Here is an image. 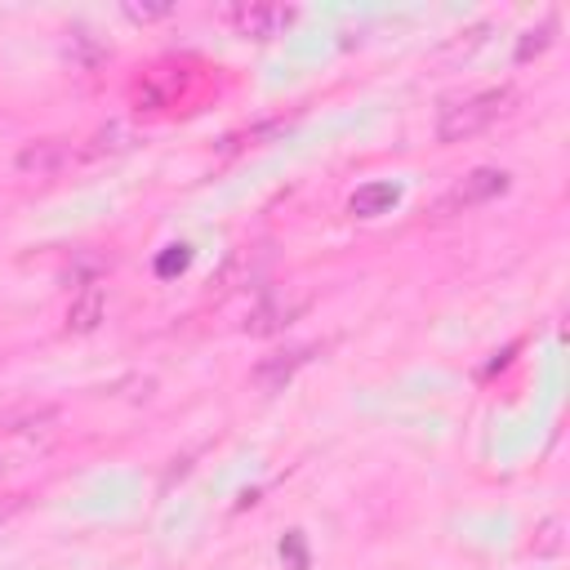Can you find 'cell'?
Returning a JSON list of instances; mask_svg holds the SVG:
<instances>
[{
  "label": "cell",
  "mask_w": 570,
  "mask_h": 570,
  "mask_svg": "<svg viewBox=\"0 0 570 570\" xmlns=\"http://www.w3.org/2000/svg\"><path fill=\"white\" fill-rule=\"evenodd\" d=\"M512 102V89H481V94H468V98H450L436 116V138L441 142H463L472 134H481L490 120H499Z\"/></svg>",
  "instance_id": "obj_1"
},
{
  "label": "cell",
  "mask_w": 570,
  "mask_h": 570,
  "mask_svg": "<svg viewBox=\"0 0 570 570\" xmlns=\"http://www.w3.org/2000/svg\"><path fill=\"white\" fill-rule=\"evenodd\" d=\"M508 169H494V165H481V169H472V174H463L441 200H436V214L445 218V214H463V209H472V205H485L490 196H503L508 191Z\"/></svg>",
  "instance_id": "obj_2"
},
{
  "label": "cell",
  "mask_w": 570,
  "mask_h": 570,
  "mask_svg": "<svg viewBox=\"0 0 570 570\" xmlns=\"http://www.w3.org/2000/svg\"><path fill=\"white\" fill-rule=\"evenodd\" d=\"M307 303H312V289H272L249 312V334H276V330H285Z\"/></svg>",
  "instance_id": "obj_3"
},
{
  "label": "cell",
  "mask_w": 570,
  "mask_h": 570,
  "mask_svg": "<svg viewBox=\"0 0 570 570\" xmlns=\"http://www.w3.org/2000/svg\"><path fill=\"white\" fill-rule=\"evenodd\" d=\"M76 160V151H71V142L67 138H36V142H27L22 151H18V174H27V178H53V174H62L67 165Z\"/></svg>",
  "instance_id": "obj_4"
},
{
  "label": "cell",
  "mask_w": 570,
  "mask_h": 570,
  "mask_svg": "<svg viewBox=\"0 0 570 570\" xmlns=\"http://www.w3.org/2000/svg\"><path fill=\"white\" fill-rule=\"evenodd\" d=\"M227 22L240 31V36H254V40H267V36H276V31H285L289 22H294V9H285V4H236V9H227Z\"/></svg>",
  "instance_id": "obj_5"
},
{
  "label": "cell",
  "mask_w": 570,
  "mask_h": 570,
  "mask_svg": "<svg viewBox=\"0 0 570 570\" xmlns=\"http://www.w3.org/2000/svg\"><path fill=\"white\" fill-rule=\"evenodd\" d=\"M307 356H312V347H285V352H272V356H263V361L254 365L249 379H254L263 392H276V387H285V383L294 379L298 365H307Z\"/></svg>",
  "instance_id": "obj_6"
},
{
  "label": "cell",
  "mask_w": 570,
  "mask_h": 570,
  "mask_svg": "<svg viewBox=\"0 0 570 570\" xmlns=\"http://www.w3.org/2000/svg\"><path fill=\"white\" fill-rule=\"evenodd\" d=\"M102 316H107V294H102V285H85V289L71 298V307H67V330H71V334H94V330L102 325Z\"/></svg>",
  "instance_id": "obj_7"
},
{
  "label": "cell",
  "mask_w": 570,
  "mask_h": 570,
  "mask_svg": "<svg viewBox=\"0 0 570 570\" xmlns=\"http://www.w3.org/2000/svg\"><path fill=\"white\" fill-rule=\"evenodd\" d=\"M396 200H401V191H396L392 183H365V187L352 191L347 209H352L356 218H379V214H387Z\"/></svg>",
  "instance_id": "obj_8"
},
{
  "label": "cell",
  "mask_w": 570,
  "mask_h": 570,
  "mask_svg": "<svg viewBox=\"0 0 570 570\" xmlns=\"http://www.w3.org/2000/svg\"><path fill=\"white\" fill-rule=\"evenodd\" d=\"M552 31H557V18H543L539 27H530L521 40H517V62H530L534 53H543L552 45Z\"/></svg>",
  "instance_id": "obj_9"
},
{
  "label": "cell",
  "mask_w": 570,
  "mask_h": 570,
  "mask_svg": "<svg viewBox=\"0 0 570 570\" xmlns=\"http://www.w3.org/2000/svg\"><path fill=\"white\" fill-rule=\"evenodd\" d=\"M125 147H129V129L125 125H107V129H98L89 138L85 156H107V151H125Z\"/></svg>",
  "instance_id": "obj_10"
},
{
  "label": "cell",
  "mask_w": 570,
  "mask_h": 570,
  "mask_svg": "<svg viewBox=\"0 0 570 570\" xmlns=\"http://www.w3.org/2000/svg\"><path fill=\"white\" fill-rule=\"evenodd\" d=\"M53 419H58L53 405H36V410H22V414H9L4 428H9V432H40V428L53 423Z\"/></svg>",
  "instance_id": "obj_11"
},
{
  "label": "cell",
  "mask_w": 570,
  "mask_h": 570,
  "mask_svg": "<svg viewBox=\"0 0 570 570\" xmlns=\"http://www.w3.org/2000/svg\"><path fill=\"white\" fill-rule=\"evenodd\" d=\"M557 548H561V517H548L534 530V552H557Z\"/></svg>",
  "instance_id": "obj_12"
},
{
  "label": "cell",
  "mask_w": 570,
  "mask_h": 570,
  "mask_svg": "<svg viewBox=\"0 0 570 570\" xmlns=\"http://www.w3.org/2000/svg\"><path fill=\"white\" fill-rule=\"evenodd\" d=\"M125 13H129L134 22H151V18H169L174 4H169V0H160V4H125Z\"/></svg>",
  "instance_id": "obj_13"
},
{
  "label": "cell",
  "mask_w": 570,
  "mask_h": 570,
  "mask_svg": "<svg viewBox=\"0 0 570 570\" xmlns=\"http://www.w3.org/2000/svg\"><path fill=\"white\" fill-rule=\"evenodd\" d=\"M281 557H289L294 570H307V552H303V539H298V534H289V539L281 543Z\"/></svg>",
  "instance_id": "obj_14"
},
{
  "label": "cell",
  "mask_w": 570,
  "mask_h": 570,
  "mask_svg": "<svg viewBox=\"0 0 570 570\" xmlns=\"http://www.w3.org/2000/svg\"><path fill=\"white\" fill-rule=\"evenodd\" d=\"M187 263V254H165L160 258V272H174V267H183Z\"/></svg>",
  "instance_id": "obj_15"
},
{
  "label": "cell",
  "mask_w": 570,
  "mask_h": 570,
  "mask_svg": "<svg viewBox=\"0 0 570 570\" xmlns=\"http://www.w3.org/2000/svg\"><path fill=\"white\" fill-rule=\"evenodd\" d=\"M9 508H18V499H4V503H0V517H4Z\"/></svg>",
  "instance_id": "obj_16"
},
{
  "label": "cell",
  "mask_w": 570,
  "mask_h": 570,
  "mask_svg": "<svg viewBox=\"0 0 570 570\" xmlns=\"http://www.w3.org/2000/svg\"><path fill=\"white\" fill-rule=\"evenodd\" d=\"M4 472H9V459H4V454H0V476H4Z\"/></svg>",
  "instance_id": "obj_17"
}]
</instances>
